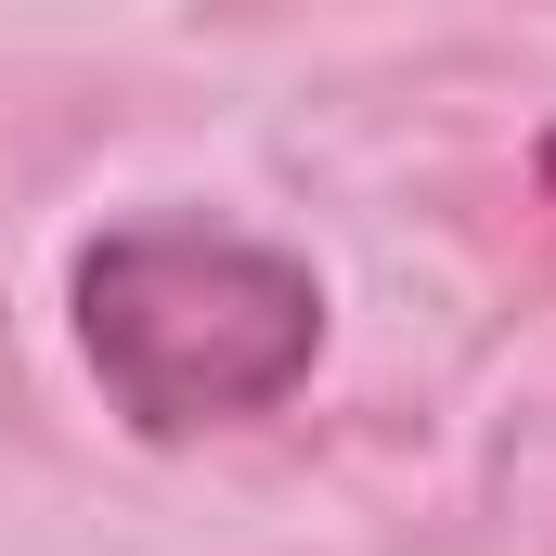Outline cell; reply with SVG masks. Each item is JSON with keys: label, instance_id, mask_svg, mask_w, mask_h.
Returning a JSON list of instances; mask_svg holds the SVG:
<instances>
[{"label": "cell", "instance_id": "cell-1", "mask_svg": "<svg viewBox=\"0 0 556 556\" xmlns=\"http://www.w3.org/2000/svg\"><path fill=\"white\" fill-rule=\"evenodd\" d=\"M65 298H78V363L130 440L247 427L324 363V273L247 220H194V207L117 220L78 247Z\"/></svg>", "mask_w": 556, "mask_h": 556}, {"label": "cell", "instance_id": "cell-2", "mask_svg": "<svg viewBox=\"0 0 556 556\" xmlns=\"http://www.w3.org/2000/svg\"><path fill=\"white\" fill-rule=\"evenodd\" d=\"M531 168H544V194H556V130H544V142H531Z\"/></svg>", "mask_w": 556, "mask_h": 556}]
</instances>
